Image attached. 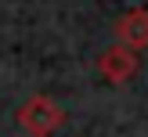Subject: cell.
I'll return each instance as SVG.
<instances>
[{"instance_id":"cell-1","label":"cell","mask_w":148,"mask_h":137,"mask_svg":"<svg viewBox=\"0 0 148 137\" xmlns=\"http://www.w3.org/2000/svg\"><path fill=\"white\" fill-rule=\"evenodd\" d=\"M14 119H18V126L29 137H51L65 126V108L54 97H47V94H33L25 105H18Z\"/></svg>"},{"instance_id":"cell-2","label":"cell","mask_w":148,"mask_h":137,"mask_svg":"<svg viewBox=\"0 0 148 137\" xmlns=\"http://www.w3.org/2000/svg\"><path fill=\"white\" fill-rule=\"evenodd\" d=\"M98 72L108 79V83H127L137 72V50L123 47V43H112L98 54Z\"/></svg>"},{"instance_id":"cell-3","label":"cell","mask_w":148,"mask_h":137,"mask_svg":"<svg viewBox=\"0 0 148 137\" xmlns=\"http://www.w3.org/2000/svg\"><path fill=\"white\" fill-rule=\"evenodd\" d=\"M116 40L130 50H141L148 47V7H130L127 14H119L116 22Z\"/></svg>"}]
</instances>
